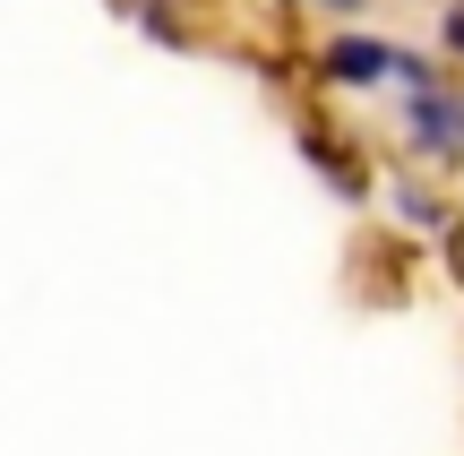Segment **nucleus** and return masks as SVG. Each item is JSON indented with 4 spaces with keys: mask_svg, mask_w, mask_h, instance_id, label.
Masks as SVG:
<instances>
[{
    "mask_svg": "<svg viewBox=\"0 0 464 456\" xmlns=\"http://www.w3.org/2000/svg\"><path fill=\"white\" fill-rule=\"evenodd\" d=\"M387 69H404L387 44H370V34H335L327 44V78H344V86H379Z\"/></svg>",
    "mask_w": 464,
    "mask_h": 456,
    "instance_id": "obj_1",
    "label": "nucleus"
},
{
    "mask_svg": "<svg viewBox=\"0 0 464 456\" xmlns=\"http://www.w3.org/2000/svg\"><path fill=\"white\" fill-rule=\"evenodd\" d=\"M413 147H439V155L464 147V103L456 95H413Z\"/></svg>",
    "mask_w": 464,
    "mask_h": 456,
    "instance_id": "obj_2",
    "label": "nucleus"
},
{
    "mask_svg": "<svg viewBox=\"0 0 464 456\" xmlns=\"http://www.w3.org/2000/svg\"><path fill=\"white\" fill-rule=\"evenodd\" d=\"M439 34H448V44L464 52V9H448V26H439Z\"/></svg>",
    "mask_w": 464,
    "mask_h": 456,
    "instance_id": "obj_3",
    "label": "nucleus"
}]
</instances>
